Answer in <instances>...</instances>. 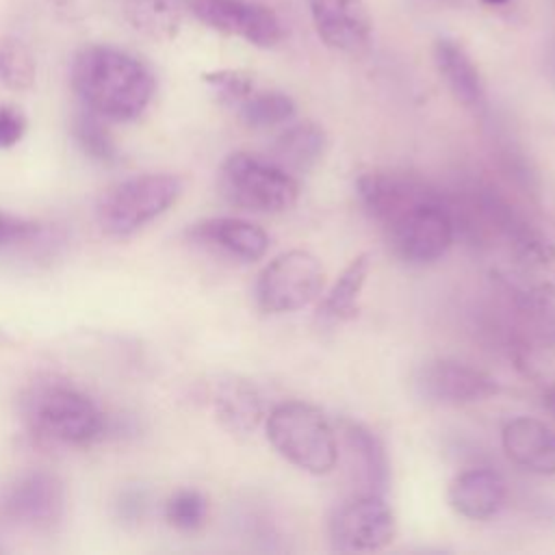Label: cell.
<instances>
[{"label":"cell","mask_w":555,"mask_h":555,"mask_svg":"<svg viewBox=\"0 0 555 555\" xmlns=\"http://www.w3.org/2000/svg\"><path fill=\"white\" fill-rule=\"evenodd\" d=\"M72 89L85 108L106 121L143 115L156 91L154 74L130 52L115 46H85L69 69Z\"/></svg>","instance_id":"6da1fadb"},{"label":"cell","mask_w":555,"mask_h":555,"mask_svg":"<svg viewBox=\"0 0 555 555\" xmlns=\"http://www.w3.org/2000/svg\"><path fill=\"white\" fill-rule=\"evenodd\" d=\"M22 414L33 434L61 444H91L106 431L100 405L69 382H39L22 399Z\"/></svg>","instance_id":"7a4b0ae2"},{"label":"cell","mask_w":555,"mask_h":555,"mask_svg":"<svg viewBox=\"0 0 555 555\" xmlns=\"http://www.w3.org/2000/svg\"><path fill=\"white\" fill-rule=\"evenodd\" d=\"M267 440L293 466L327 475L338 460V440L327 416L304 401L278 403L267 416Z\"/></svg>","instance_id":"3957f363"},{"label":"cell","mask_w":555,"mask_h":555,"mask_svg":"<svg viewBox=\"0 0 555 555\" xmlns=\"http://www.w3.org/2000/svg\"><path fill=\"white\" fill-rule=\"evenodd\" d=\"M182 193L173 173H143L106 186L95 202V221L106 236H130L167 212Z\"/></svg>","instance_id":"277c9868"},{"label":"cell","mask_w":555,"mask_h":555,"mask_svg":"<svg viewBox=\"0 0 555 555\" xmlns=\"http://www.w3.org/2000/svg\"><path fill=\"white\" fill-rule=\"evenodd\" d=\"M217 186L225 202L249 212H282L299 197L297 176L247 152H234L221 163Z\"/></svg>","instance_id":"5b68a950"},{"label":"cell","mask_w":555,"mask_h":555,"mask_svg":"<svg viewBox=\"0 0 555 555\" xmlns=\"http://www.w3.org/2000/svg\"><path fill=\"white\" fill-rule=\"evenodd\" d=\"M382 230L392 254L408 264L436 262L455 238V223L442 195L412 206Z\"/></svg>","instance_id":"8992f818"},{"label":"cell","mask_w":555,"mask_h":555,"mask_svg":"<svg viewBox=\"0 0 555 555\" xmlns=\"http://www.w3.org/2000/svg\"><path fill=\"white\" fill-rule=\"evenodd\" d=\"M503 251L505 262L494 269L499 286L522 299L555 306V245L529 223Z\"/></svg>","instance_id":"52a82bcc"},{"label":"cell","mask_w":555,"mask_h":555,"mask_svg":"<svg viewBox=\"0 0 555 555\" xmlns=\"http://www.w3.org/2000/svg\"><path fill=\"white\" fill-rule=\"evenodd\" d=\"M321 260L306 249L275 256L256 280V304L267 314L295 312L314 301L323 288Z\"/></svg>","instance_id":"ba28073f"},{"label":"cell","mask_w":555,"mask_h":555,"mask_svg":"<svg viewBox=\"0 0 555 555\" xmlns=\"http://www.w3.org/2000/svg\"><path fill=\"white\" fill-rule=\"evenodd\" d=\"M397 522L384 494L364 492L343 503L330 520V540L336 551H379L395 538Z\"/></svg>","instance_id":"9c48e42d"},{"label":"cell","mask_w":555,"mask_h":555,"mask_svg":"<svg viewBox=\"0 0 555 555\" xmlns=\"http://www.w3.org/2000/svg\"><path fill=\"white\" fill-rule=\"evenodd\" d=\"M418 397L434 405H466L499 392L496 379L453 358L427 360L414 375Z\"/></svg>","instance_id":"30bf717a"},{"label":"cell","mask_w":555,"mask_h":555,"mask_svg":"<svg viewBox=\"0 0 555 555\" xmlns=\"http://www.w3.org/2000/svg\"><path fill=\"white\" fill-rule=\"evenodd\" d=\"M193 15L212 30L238 37L258 48L282 41L284 28L275 11L249 0H191Z\"/></svg>","instance_id":"8fae6325"},{"label":"cell","mask_w":555,"mask_h":555,"mask_svg":"<svg viewBox=\"0 0 555 555\" xmlns=\"http://www.w3.org/2000/svg\"><path fill=\"white\" fill-rule=\"evenodd\" d=\"M65 507L63 481L48 470H30L17 477L0 499V516L17 527L48 529Z\"/></svg>","instance_id":"7c38bea8"},{"label":"cell","mask_w":555,"mask_h":555,"mask_svg":"<svg viewBox=\"0 0 555 555\" xmlns=\"http://www.w3.org/2000/svg\"><path fill=\"white\" fill-rule=\"evenodd\" d=\"M356 195L364 212L382 228L392 223L412 206L438 193L423 180L395 171H366L356 180Z\"/></svg>","instance_id":"4fadbf2b"},{"label":"cell","mask_w":555,"mask_h":555,"mask_svg":"<svg viewBox=\"0 0 555 555\" xmlns=\"http://www.w3.org/2000/svg\"><path fill=\"white\" fill-rule=\"evenodd\" d=\"M310 17L319 39L345 54H358L369 48L373 20L364 0H308Z\"/></svg>","instance_id":"5bb4252c"},{"label":"cell","mask_w":555,"mask_h":555,"mask_svg":"<svg viewBox=\"0 0 555 555\" xmlns=\"http://www.w3.org/2000/svg\"><path fill=\"white\" fill-rule=\"evenodd\" d=\"M186 236L245 262L260 260L269 249V234L260 225L238 217H210L197 221L186 230Z\"/></svg>","instance_id":"9a60e30c"},{"label":"cell","mask_w":555,"mask_h":555,"mask_svg":"<svg viewBox=\"0 0 555 555\" xmlns=\"http://www.w3.org/2000/svg\"><path fill=\"white\" fill-rule=\"evenodd\" d=\"M503 451L535 475H555V429L531 416H516L503 425Z\"/></svg>","instance_id":"2e32d148"},{"label":"cell","mask_w":555,"mask_h":555,"mask_svg":"<svg viewBox=\"0 0 555 555\" xmlns=\"http://www.w3.org/2000/svg\"><path fill=\"white\" fill-rule=\"evenodd\" d=\"M507 499V483L492 468H470L455 475L447 490V501L464 518L488 520L501 512Z\"/></svg>","instance_id":"e0dca14e"},{"label":"cell","mask_w":555,"mask_h":555,"mask_svg":"<svg viewBox=\"0 0 555 555\" xmlns=\"http://www.w3.org/2000/svg\"><path fill=\"white\" fill-rule=\"evenodd\" d=\"M434 63L457 104L468 111H481L486 106L481 74L462 43L451 37H438L434 43Z\"/></svg>","instance_id":"ac0fdd59"},{"label":"cell","mask_w":555,"mask_h":555,"mask_svg":"<svg viewBox=\"0 0 555 555\" xmlns=\"http://www.w3.org/2000/svg\"><path fill=\"white\" fill-rule=\"evenodd\" d=\"M340 436L349 455V464L364 486V492L384 494L390 479L386 447L375 431L358 421H340Z\"/></svg>","instance_id":"d6986e66"},{"label":"cell","mask_w":555,"mask_h":555,"mask_svg":"<svg viewBox=\"0 0 555 555\" xmlns=\"http://www.w3.org/2000/svg\"><path fill=\"white\" fill-rule=\"evenodd\" d=\"M215 418L236 436H245L262 421V399L256 386L241 377H223L210 395Z\"/></svg>","instance_id":"ffe728a7"},{"label":"cell","mask_w":555,"mask_h":555,"mask_svg":"<svg viewBox=\"0 0 555 555\" xmlns=\"http://www.w3.org/2000/svg\"><path fill=\"white\" fill-rule=\"evenodd\" d=\"M327 150V134L317 121H297L282 130L273 145V163H278L288 173H306L314 165L321 163L323 154Z\"/></svg>","instance_id":"44dd1931"},{"label":"cell","mask_w":555,"mask_h":555,"mask_svg":"<svg viewBox=\"0 0 555 555\" xmlns=\"http://www.w3.org/2000/svg\"><path fill=\"white\" fill-rule=\"evenodd\" d=\"M371 273V256L358 254L338 275V280L332 284L330 293L325 295L321 304L323 317L347 321L358 314V299L366 284V278Z\"/></svg>","instance_id":"7402d4cb"},{"label":"cell","mask_w":555,"mask_h":555,"mask_svg":"<svg viewBox=\"0 0 555 555\" xmlns=\"http://www.w3.org/2000/svg\"><path fill=\"white\" fill-rule=\"evenodd\" d=\"M126 22L154 41L173 39L180 28V9L173 0H124Z\"/></svg>","instance_id":"603a6c76"},{"label":"cell","mask_w":555,"mask_h":555,"mask_svg":"<svg viewBox=\"0 0 555 555\" xmlns=\"http://www.w3.org/2000/svg\"><path fill=\"white\" fill-rule=\"evenodd\" d=\"M236 113L247 128L264 130L291 121L297 106L295 100L282 91H254L236 106Z\"/></svg>","instance_id":"cb8c5ba5"},{"label":"cell","mask_w":555,"mask_h":555,"mask_svg":"<svg viewBox=\"0 0 555 555\" xmlns=\"http://www.w3.org/2000/svg\"><path fill=\"white\" fill-rule=\"evenodd\" d=\"M104 121L106 119L91 113L89 108L78 111L72 119V137L85 156H89L95 163L111 165L117 163L119 152Z\"/></svg>","instance_id":"d4e9b609"},{"label":"cell","mask_w":555,"mask_h":555,"mask_svg":"<svg viewBox=\"0 0 555 555\" xmlns=\"http://www.w3.org/2000/svg\"><path fill=\"white\" fill-rule=\"evenodd\" d=\"M37 63L30 48L20 39L0 43V82L11 91H26L35 85Z\"/></svg>","instance_id":"484cf974"},{"label":"cell","mask_w":555,"mask_h":555,"mask_svg":"<svg viewBox=\"0 0 555 555\" xmlns=\"http://www.w3.org/2000/svg\"><path fill=\"white\" fill-rule=\"evenodd\" d=\"M208 514V501L199 490L182 488L173 492L165 505L167 522L178 531H195L204 525Z\"/></svg>","instance_id":"4316f807"},{"label":"cell","mask_w":555,"mask_h":555,"mask_svg":"<svg viewBox=\"0 0 555 555\" xmlns=\"http://www.w3.org/2000/svg\"><path fill=\"white\" fill-rule=\"evenodd\" d=\"M223 106H238L256 91L254 74L247 69H212L202 76Z\"/></svg>","instance_id":"83f0119b"},{"label":"cell","mask_w":555,"mask_h":555,"mask_svg":"<svg viewBox=\"0 0 555 555\" xmlns=\"http://www.w3.org/2000/svg\"><path fill=\"white\" fill-rule=\"evenodd\" d=\"M39 234H41L39 223L0 210V247L28 243V241L37 238Z\"/></svg>","instance_id":"f1b7e54d"},{"label":"cell","mask_w":555,"mask_h":555,"mask_svg":"<svg viewBox=\"0 0 555 555\" xmlns=\"http://www.w3.org/2000/svg\"><path fill=\"white\" fill-rule=\"evenodd\" d=\"M26 132V117L17 106L2 104L0 106V150H9Z\"/></svg>","instance_id":"f546056e"},{"label":"cell","mask_w":555,"mask_h":555,"mask_svg":"<svg viewBox=\"0 0 555 555\" xmlns=\"http://www.w3.org/2000/svg\"><path fill=\"white\" fill-rule=\"evenodd\" d=\"M544 408L555 416V384L544 390Z\"/></svg>","instance_id":"4dcf8cb0"},{"label":"cell","mask_w":555,"mask_h":555,"mask_svg":"<svg viewBox=\"0 0 555 555\" xmlns=\"http://www.w3.org/2000/svg\"><path fill=\"white\" fill-rule=\"evenodd\" d=\"M50 4H56V7H67L69 2H74V0H48Z\"/></svg>","instance_id":"1f68e13d"},{"label":"cell","mask_w":555,"mask_h":555,"mask_svg":"<svg viewBox=\"0 0 555 555\" xmlns=\"http://www.w3.org/2000/svg\"><path fill=\"white\" fill-rule=\"evenodd\" d=\"M483 2H488V4H503V2H507V0H483Z\"/></svg>","instance_id":"d6a6232c"}]
</instances>
